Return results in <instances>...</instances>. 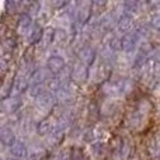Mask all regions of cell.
<instances>
[{
    "instance_id": "4fadbf2b",
    "label": "cell",
    "mask_w": 160,
    "mask_h": 160,
    "mask_svg": "<svg viewBox=\"0 0 160 160\" xmlns=\"http://www.w3.org/2000/svg\"><path fill=\"white\" fill-rule=\"evenodd\" d=\"M91 149L96 152V155H100V153H102V143H94Z\"/></svg>"
},
{
    "instance_id": "8992f818",
    "label": "cell",
    "mask_w": 160,
    "mask_h": 160,
    "mask_svg": "<svg viewBox=\"0 0 160 160\" xmlns=\"http://www.w3.org/2000/svg\"><path fill=\"white\" fill-rule=\"evenodd\" d=\"M63 66H65V61L62 56H51V58L48 59V69H49V72L56 73Z\"/></svg>"
},
{
    "instance_id": "ba28073f",
    "label": "cell",
    "mask_w": 160,
    "mask_h": 160,
    "mask_svg": "<svg viewBox=\"0 0 160 160\" xmlns=\"http://www.w3.org/2000/svg\"><path fill=\"white\" fill-rule=\"evenodd\" d=\"M149 150L155 159H160V136L152 139V142L149 143Z\"/></svg>"
},
{
    "instance_id": "8fae6325",
    "label": "cell",
    "mask_w": 160,
    "mask_h": 160,
    "mask_svg": "<svg viewBox=\"0 0 160 160\" xmlns=\"http://www.w3.org/2000/svg\"><path fill=\"white\" fill-rule=\"evenodd\" d=\"M93 56H94V52H93V49H90V48H86V49L82 52V59L86 62H91Z\"/></svg>"
},
{
    "instance_id": "7c38bea8",
    "label": "cell",
    "mask_w": 160,
    "mask_h": 160,
    "mask_svg": "<svg viewBox=\"0 0 160 160\" xmlns=\"http://www.w3.org/2000/svg\"><path fill=\"white\" fill-rule=\"evenodd\" d=\"M124 146H127V145H124V143H122L121 146L118 148V150H117V153H115V158H118L119 160H124L125 158H127V155H128V149H127V150H124Z\"/></svg>"
},
{
    "instance_id": "30bf717a",
    "label": "cell",
    "mask_w": 160,
    "mask_h": 160,
    "mask_svg": "<svg viewBox=\"0 0 160 160\" xmlns=\"http://www.w3.org/2000/svg\"><path fill=\"white\" fill-rule=\"evenodd\" d=\"M86 76H87V69L84 66H82V65H78L75 68V70H73V78L82 82V80L86 79Z\"/></svg>"
},
{
    "instance_id": "277c9868",
    "label": "cell",
    "mask_w": 160,
    "mask_h": 160,
    "mask_svg": "<svg viewBox=\"0 0 160 160\" xmlns=\"http://www.w3.org/2000/svg\"><path fill=\"white\" fill-rule=\"evenodd\" d=\"M10 153L13 158L16 159H24L27 156V149H25V145L20 141H16L13 145L10 146Z\"/></svg>"
},
{
    "instance_id": "9c48e42d",
    "label": "cell",
    "mask_w": 160,
    "mask_h": 160,
    "mask_svg": "<svg viewBox=\"0 0 160 160\" xmlns=\"http://www.w3.org/2000/svg\"><path fill=\"white\" fill-rule=\"evenodd\" d=\"M2 141L4 145H10V146L14 143V135L10 128H3L2 129Z\"/></svg>"
},
{
    "instance_id": "5bb4252c",
    "label": "cell",
    "mask_w": 160,
    "mask_h": 160,
    "mask_svg": "<svg viewBox=\"0 0 160 160\" xmlns=\"http://www.w3.org/2000/svg\"><path fill=\"white\" fill-rule=\"evenodd\" d=\"M153 25H155V27H160V14L153 17Z\"/></svg>"
},
{
    "instance_id": "3957f363",
    "label": "cell",
    "mask_w": 160,
    "mask_h": 160,
    "mask_svg": "<svg viewBox=\"0 0 160 160\" xmlns=\"http://www.w3.org/2000/svg\"><path fill=\"white\" fill-rule=\"evenodd\" d=\"M107 91L112 96H122L127 91V82L125 80H119V82H112L108 84Z\"/></svg>"
},
{
    "instance_id": "52a82bcc",
    "label": "cell",
    "mask_w": 160,
    "mask_h": 160,
    "mask_svg": "<svg viewBox=\"0 0 160 160\" xmlns=\"http://www.w3.org/2000/svg\"><path fill=\"white\" fill-rule=\"evenodd\" d=\"M32 28V21L28 16H22L20 18V22H18V31L22 34H28Z\"/></svg>"
},
{
    "instance_id": "5b68a950",
    "label": "cell",
    "mask_w": 160,
    "mask_h": 160,
    "mask_svg": "<svg viewBox=\"0 0 160 160\" xmlns=\"http://www.w3.org/2000/svg\"><path fill=\"white\" fill-rule=\"evenodd\" d=\"M48 78H49V69H38L32 75V80L31 82H32L34 87H39Z\"/></svg>"
},
{
    "instance_id": "7a4b0ae2",
    "label": "cell",
    "mask_w": 160,
    "mask_h": 160,
    "mask_svg": "<svg viewBox=\"0 0 160 160\" xmlns=\"http://www.w3.org/2000/svg\"><path fill=\"white\" fill-rule=\"evenodd\" d=\"M53 104V96H52V91L49 90H45L44 93L41 94L39 97H37V105H38L41 110L48 111Z\"/></svg>"
},
{
    "instance_id": "6da1fadb",
    "label": "cell",
    "mask_w": 160,
    "mask_h": 160,
    "mask_svg": "<svg viewBox=\"0 0 160 160\" xmlns=\"http://www.w3.org/2000/svg\"><path fill=\"white\" fill-rule=\"evenodd\" d=\"M138 42H139V34L138 32H128V34H125L124 38H122L121 47L124 48L125 51L131 52V51L135 49V47L138 45Z\"/></svg>"
}]
</instances>
